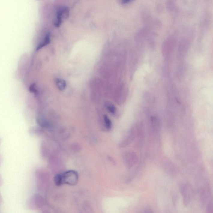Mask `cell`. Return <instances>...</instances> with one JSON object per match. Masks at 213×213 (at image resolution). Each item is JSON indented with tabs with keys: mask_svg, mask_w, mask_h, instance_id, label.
Wrapping results in <instances>:
<instances>
[{
	"mask_svg": "<svg viewBox=\"0 0 213 213\" xmlns=\"http://www.w3.org/2000/svg\"><path fill=\"white\" fill-rule=\"evenodd\" d=\"M69 9L68 7L62 6L59 7L56 12V16L53 20V24L56 27H59L63 20L67 19L69 15Z\"/></svg>",
	"mask_w": 213,
	"mask_h": 213,
	"instance_id": "cell-1",
	"label": "cell"
},
{
	"mask_svg": "<svg viewBox=\"0 0 213 213\" xmlns=\"http://www.w3.org/2000/svg\"><path fill=\"white\" fill-rule=\"evenodd\" d=\"M63 184H68L74 186L77 184L78 175L75 171L70 170L62 174Z\"/></svg>",
	"mask_w": 213,
	"mask_h": 213,
	"instance_id": "cell-2",
	"label": "cell"
},
{
	"mask_svg": "<svg viewBox=\"0 0 213 213\" xmlns=\"http://www.w3.org/2000/svg\"><path fill=\"white\" fill-rule=\"evenodd\" d=\"M125 161L128 167L130 168L133 166L137 161V156L136 153L133 152L127 153L125 155Z\"/></svg>",
	"mask_w": 213,
	"mask_h": 213,
	"instance_id": "cell-3",
	"label": "cell"
},
{
	"mask_svg": "<svg viewBox=\"0 0 213 213\" xmlns=\"http://www.w3.org/2000/svg\"><path fill=\"white\" fill-rule=\"evenodd\" d=\"M181 191L182 196L184 198V203L186 204V206L188 205L189 202V191L188 190V188L187 186L184 185H182L181 187Z\"/></svg>",
	"mask_w": 213,
	"mask_h": 213,
	"instance_id": "cell-4",
	"label": "cell"
},
{
	"mask_svg": "<svg viewBox=\"0 0 213 213\" xmlns=\"http://www.w3.org/2000/svg\"><path fill=\"white\" fill-rule=\"evenodd\" d=\"M135 133L136 132L134 130H131L130 132L127 136L126 139L124 140L122 143V146H127L130 143L135 137Z\"/></svg>",
	"mask_w": 213,
	"mask_h": 213,
	"instance_id": "cell-5",
	"label": "cell"
},
{
	"mask_svg": "<svg viewBox=\"0 0 213 213\" xmlns=\"http://www.w3.org/2000/svg\"><path fill=\"white\" fill-rule=\"evenodd\" d=\"M50 42V33H47L44 38V39L40 44L38 45L37 48V50H38L44 47V46H47Z\"/></svg>",
	"mask_w": 213,
	"mask_h": 213,
	"instance_id": "cell-6",
	"label": "cell"
},
{
	"mask_svg": "<svg viewBox=\"0 0 213 213\" xmlns=\"http://www.w3.org/2000/svg\"><path fill=\"white\" fill-rule=\"evenodd\" d=\"M56 84L57 87L61 90H64L66 86V82L63 79H57L56 80Z\"/></svg>",
	"mask_w": 213,
	"mask_h": 213,
	"instance_id": "cell-7",
	"label": "cell"
},
{
	"mask_svg": "<svg viewBox=\"0 0 213 213\" xmlns=\"http://www.w3.org/2000/svg\"><path fill=\"white\" fill-rule=\"evenodd\" d=\"M54 181L55 183L57 186H59L63 184L62 175H58L56 176Z\"/></svg>",
	"mask_w": 213,
	"mask_h": 213,
	"instance_id": "cell-8",
	"label": "cell"
},
{
	"mask_svg": "<svg viewBox=\"0 0 213 213\" xmlns=\"http://www.w3.org/2000/svg\"><path fill=\"white\" fill-rule=\"evenodd\" d=\"M104 120L106 128L110 129L112 127V122L110 119L107 116H105Z\"/></svg>",
	"mask_w": 213,
	"mask_h": 213,
	"instance_id": "cell-9",
	"label": "cell"
},
{
	"mask_svg": "<svg viewBox=\"0 0 213 213\" xmlns=\"http://www.w3.org/2000/svg\"><path fill=\"white\" fill-rule=\"evenodd\" d=\"M106 108L112 114H115L116 112V108L113 105L108 104L106 105Z\"/></svg>",
	"mask_w": 213,
	"mask_h": 213,
	"instance_id": "cell-10",
	"label": "cell"
},
{
	"mask_svg": "<svg viewBox=\"0 0 213 213\" xmlns=\"http://www.w3.org/2000/svg\"><path fill=\"white\" fill-rule=\"evenodd\" d=\"M213 204L212 202H209L208 204L207 207H206V211L208 213H213Z\"/></svg>",
	"mask_w": 213,
	"mask_h": 213,
	"instance_id": "cell-11",
	"label": "cell"
},
{
	"mask_svg": "<svg viewBox=\"0 0 213 213\" xmlns=\"http://www.w3.org/2000/svg\"><path fill=\"white\" fill-rule=\"evenodd\" d=\"M134 0H122V2L123 4H128L130 2H132Z\"/></svg>",
	"mask_w": 213,
	"mask_h": 213,
	"instance_id": "cell-12",
	"label": "cell"
}]
</instances>
